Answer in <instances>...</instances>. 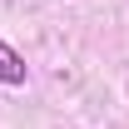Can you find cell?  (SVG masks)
Here are the masks:
<instances>
[{
  "mask_svg": "<svg viewBox=\"0 0 129 129\" xmlns=\"http://www.w3.org/2000/svg\"><path fill=\"white\" fill-rule=\"evenodd\" d=\"M25 75H30V70H25V60L0 40V84H25Z\"/></svg>",
  "mask_w": 129,
  "mask_h": 129,
  "instance_id": "obj_1",
  "label": "cell"
}]
</instances>
